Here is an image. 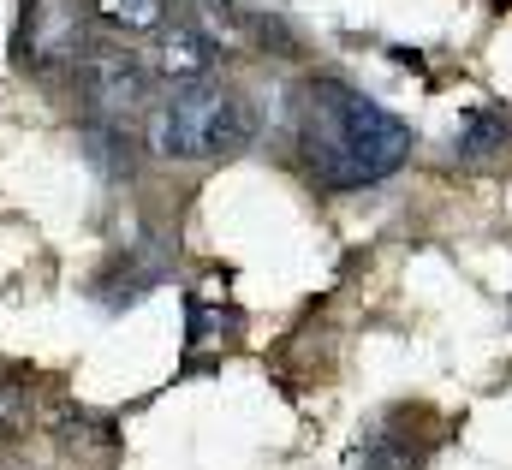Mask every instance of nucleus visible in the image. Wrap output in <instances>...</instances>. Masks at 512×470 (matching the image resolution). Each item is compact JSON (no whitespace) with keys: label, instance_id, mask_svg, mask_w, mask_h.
Here are the masks:
<instances>
[{"label":"nucleus","instance_id":"obj_12","mask_svg":"<svg viewBox=\"0 0 512 470\" xmlns=\"http://www.w3.org/2000/svg\"><path fill=\"white\" fill-rule=\"evenodd\" d=\"M30 423V393L18 381H0V435H18Z\"/></svg>","mask_w":512,"mask_h":470},{"label":"nucleus","instance_id":"obj_7","mask_svg":"<svg viewBox=\"0 0 512 470\" xmlns=\"http://www.w3.org/2000/svg\"><path fill=\"white\" fill-rule=\"evenodd\" d=\"M78 155L108 179V185H126L143 167V143L126 131V119H84L78 125Z\"/></svg>","mask_w":512,"mask_h":470},{"label":"nucleus","instance_id":"obj_8","mask_svg":"<svg viewBox=\"0 0 512 470\" xmlns=\"http://www.w3.org/2000/svg\"><path fill=\"white\" fill-rule=\"evenodd\" d=\"M453 155H459V167H477V173L512 161V119L489 114V108H471V114L459 119V143H453Z\"/></svg>","mask_w":512,"mask_h":470},{"label":"nucleus","instance_id":"obj_3","mask_svg":"<svg viewBox=\"0 0 512 470\" xmlns=\"http://www.w3.org/2000/svg\"><path fill=\"white\" fill-rule=\"evenodd\" d=\"M90 48V0H18L12 30V66L18 72H66Z\"/></svg>","mask_w":512,"mask_h":470},{"label":"nucleus","instance_id":"obj_10","mask_svg":"<svg viewBox=\"0 0 512 470\" xmlns=\"http://www.w3.org/2000/svg\"><path fill=\"white\" fill-rule=\"evenodd\" d=\"M352 470H417V447L393 429H370L352 447Z\"/></svg>","mask_w":512,"mask_h":470},{"label":"nucleus","instance_id":"obj_13","mask_svg":"<svg viewBox=\"0 0 512 470\" xmlns=\"http://www.w3.org/2000/svg\"><path fill=\"white\" fill-rule=\"evenodd\" d=\"M0 470H6V465H0Z\"/></svg>","mask_w":512,"mask_h":470},{"label":"nucleus","instance_id":"obj_6","mask_svg":"<svg viewBox=\"0 0 512 470\" xmlns=\"http://www.w3.org/2000/svg\"><path fill=\"white\" fill-rule=\"evenodd\" d=\"M215 60H221V42H215L197 18H173V24L161 30L155 72H161L167 84H197V78H209V72H215Z\"/></svg>","mask_w":512,"mask_h":470},{"label":"nucleus","instance_id":"obj_5","mask_svg":"<svg viewBox=\"0 0 512 470\" xmlns=\"http://www.w3.org/2000/svg\"><path fill=\"white\" fill-rule=\"evenodd\" d=\"M167 274H173V238L167 233H137L96 268L90 298H96L108 316H126L131 304H143L155 286H167Z\"/></svg>","mask_w":512,"mask_h":470},{"label":"nucleus","instance_id":"obj_2","mask_svg":"<svg viewBox=\"0 0 512 470\" xmlns=\"http://www.w3.org/2000/svg\"><path fill=\"white\" fill-rule=\"evenodd\" d=\"M256 119L251 102L233 84L197 78V84H173L143 125V149L167 155V161H227L251 143Z\"/></svg>","mask_w":512,"mask_h":470},{"label":"nucleus","instance_id":"obj_1","mask_svg":"<svg viewBox=\"0 0 512 470\" xmlns=\"http://www.w3.org/2000/svg\"><path fill=\"white\" fill-rule=\"evenodd\" d=\"M298 155L316 185L364 191L411 155V125L340 78H310L298 90Z\"/></svg>","mask_w":512,"mask_h":470},{"label":"nucleus","instance_id":"obj_9","mask_svg":"<svg viewBox=\"0 0 512 470\" xmlns=\"http://www.w3.org/2000/svg\"><path fill=\"white\" fill-rule=\"evenodd\" d=\"M185 328H191L185 352H191V363H203L209 352L221 357L239 334H245V316H239L233 304H215V292H197V298H191V310H185Z\"/></svg>","mask_w":512,"mask_h":470},{"label":"nucleus","instance_id":"obj_4","mask_svg":"<svg viewBox=\"0 0 512 470\" xmlns=\"http://www.w3.org/2000/svg\"><path fill=\"white\" fill-rule=\"evenodd\" d=\"M72 78L84 96V119H126L149 96V66L137 60V48H114V42H90Z\"/></svg>","mask_w":512,"mask_h":470},{"label":"nucleus","instance_id":"obj_11","mask_svg":"<svg viewBox=\"0 0 512 470\" xmlns=\"http://www.w3.org/2000/svg\"><path fill=\"white\" fill-rule=\"evenodd\" d=\"M173 0H90V12L114 30H161Z\"/></svg>","mask_w":512,"mask_h":470}]
</instances>
